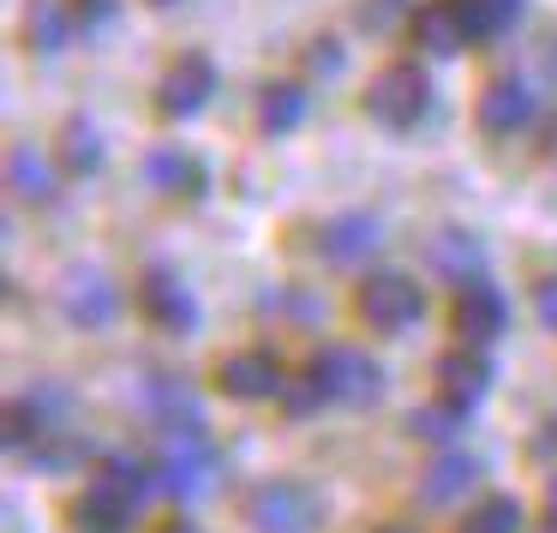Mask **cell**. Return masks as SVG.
Here are the masks:
<instances>
[{"mask_svg":"<svg viewBox=\"0 0 557 533\" xmlns=\"http://www.w3.org/2000/svg\"><path fill=\"white\" fill-rule=\"evenodd\" d=\"M216 444L205 437V420L193 425H162V449H157V473L169 497H205L216 485Z\"/></svg>","mask_w":557,"mask_h":533,"instance_id":"cell-1","label":"cell"},{"mask_svg":"<svg viewBox=\"0 0 557 533\" xmlns=\"http://www.w3.org/2000/svg\"><path fill=\"white\" fill-rule=\"evenodd\" d=\"M425 109H432V85H425V73H420V66H408V61L384 66V73L366 85V114H372L377 126H389V133L420 126Z\"/></svg>","mask_w":557,"mask_h":533,"instance_id":"cell-2","label":"cell"},{"mask_svg":"<svg viewBox=\"0 0 557 533\" xmlns=\"http://www.w3.org/2000/svg\"><path fill=\"white\" fill-rule=\"evenodd\" d=\"M312 377H318V389H324V401H342V408H366V401L384 396V372H377V360L366 348H348V342H336V348L318 354Z\"/></svg>","mask_w":557,"mask_h":533,"instance_id":"cell-3","label":"cell"},{"mask_svg":"<svg viewBox=\"0 0 557 533\" xmlns=\"http://www.w3.org/2000/svg\"><path fill=\"white\" fill-rule=\"evenodd\" d=\"M360 318L377 330V336H401V330H413L425 318V294L413 276H401V270H377V276L360 282Z\"/></svg>","mask_w":557,"mask_h":533,"instance_id":"cell-4","label":"cell"},{"mask_svg":"<svg viewBox=\"0 0 557 533\" xmlns=\"http://www.w3.org/2000/svg\"><path fill=\"white\" fill-rule=\"evenodd\" d=\"M318 516H324V504H318V492H306L300 480H264L246 497V521H252L258 533H312Z\"/></svg>","mask_w":557,"mask_h":533,"instance_id":"cell-5","label":"cell"},{"mask_svg":"<svg viewBox=\"0 0 557 533\" xmlns=\"http://www.w3.org/2000/svg\"><path fill=\"white\" fill-rule=\"evenodd\" d=\"M138 312L169 336H193L198 330V300L186 294V282L174 270H145L138 276Z\"/></svg>","mask_w":557,"mask_h":533,"instance_id":"cell-6","label":"cell"},{"mask_svg":"<svg viewBox=\"0 0 557 533\" xmlns=\"http://www.w3.org/2000/svg\"><path fill=\"white\" fill-rule=\"evenodd\" d=\"M210 90H216V66H210L205 54H181V61L162 73V85H157L162 121H193V114L210 102Z\"/></svg>","mask_w":557,"mask_h":533,"instance_id":"cell-7","label":"cell"},{"mask_svg":"<svg viewBox=\"0 0 557 533\" xmlns=\"http://www.w3.org/2000/svg\"><path fill=\"white\" fill-rule=\"evenodd\" d=\"M282 365H276V354L270 348H246V354H228V360L216 365V389L228 401H270V396H282Z\"/></svg>","mask_w":557,"mask_h":533,"instance_id":"cell-8","label":"cell"},{"mask_svg":"<svg viewBox=\"0 0 557 533\" xmlns=\"http://www.w3.org/2000/svg\"><path fill=\"white\" fill-rule=\"evenodd\" d=\"M133 516H138V504L114 480H102V473H90V485L73 497V509H66L73 533H126Z\"/></svg>","mask_w":557,"mask_h":533,"instance_id":"cell-9","label":"cell"},{"mask_svg":"<svg viewBox=\"0 0 557 533\" xmlns=\"http://www.w3.org/2000/svg\"><path fill=\"white\" fill-rule=\"evenodd\" d=\"M504 330H509V300L504 294H497L485 276L461 282V294H456V336L473 342V348H485V342H497Z\"/></svg>","mask_w":557,"mask_h":533,"instance_id":"cell-10","label":"cell"},{"mask_svg":"<svg viewBox=\"0 0 557 533\" xmlns=\"http://www.w3.org/2000/svg\"><path fill=\"white\" fill-rule=\"evenodd\" d=\"M61 306L78 330H109L121 318V294H114V282L102 270H73L61 288Z\"/></svg>","mask_w":557,"mask_h":533,"instance_id":"cell-11","label":"cell"},{"mask_svg":"<svg viewBox=\"0 0 557 533\" xmlns=\"http://www.w3.org/2000/svg\"><path fill=\"white\" fill-rule=\"evenodd\" d=\"M377 246H384V228H377V216H366V210H342V216H330L324 228H318V252H324L330 264H360Z\"/></svg>","mask_w":557,"mask_h":533,"instance_id":"cell-12","label":"cell"},{"mask_svg":"<svg viewBox=\"0 0 557 533\" xmlns=\"http://www.w3.org/2000/svg\"><path fill=\"white\" fill-rule=\"evenodd\" d=\"M437 384H444V396L456 401V408H480L485 389H492V360H485L473 342H461V348H449L444 360H437Z\"/></svg>","mask_w":557,"mask_h":533,"instance_id":"cell-13","label":"cell"},{"mask_svg":"<svg viewBox=\"0 0 557 533\" xmlns=\"http://www.w3.org/2000/svg\"><path fill=\"white\" fill-rule=\"evenodd\" d=\"M533 109H540V97H533L521 78H497V85H485V97H480V109H473V121H480L492 138H509V133H521V126L533 121Z\"/></svg>","mask_w":557,"mask_h":533,"instance_id":"cell-14","label":"cell"},{"mask_svg":"<svg viewBox=\"0 0 557 533\" xmlns=\"http://www.w3.org/2000/svg\"><path fill=\"white\" fill-rule=\"evenodd\" d=\"M413 42L425 54H461L468 37V18H461V0H432L425 13H413Z\"/></svg>","mask_w":557,"mask_h":533,"instance_id":"cell-15","label":"cell"},{"mask_svg":"<svg viewBox=\"0 0 557 533\" xmlns=\"http://www.w3.org/2000/svg\"><path fill=\"white\" fill-rule=\"evenodd\" d=\"M145 181L169 198H205V162L186 150H150L145 157Z\"/></svg>","mask_w":557,"mask_h":533,"instance_id":"cell-16","label":"cell"},{"mask_svg":"<svg viewBox=\"0 0 557 533\" xmlns=\"http://www.w3.org/2000/svg\"><path fill=\"white\" fill-rule=\"evenodd\" d=\"M425 264H432L437 276H449V282H473L480 264H485V246L473 240L468 228H444L432 246H425Z\"/></svg>","mask_w":557,"mask_h":533,"instance_id":"cell-17","label":"cell"},{"mask_svg":"<svg viewBox=\"0 0 557 533\" xmlns=\"http://www.w3.org/2000/svg\"><path fill=\"white\" fill-rule=\"evenodd\" d=\"M473 480H480V461L473 456H437L432 468H425V480H420V497L425 504H449V497H461V492H473Z\"/></svg>","mask_w":557,"mask_h":533,"instance_id":"cell-18","label":"cell"},{"mask_svg":"<svg viewBox=\"0 0 557 533\" xmlns=\"http://www.w3.org/2000/svg\"><path fill=\"white\" fill-rule=\"evenodd\" d=\"M145 408L157 413V425H193L198 420L193 389H186V377H174V372H157L145 384Z\"/></svg>","mask_w":557,"mask_h":533,"instance_id":"cell-19","label":"cell"},{"mask_svg":"<svg viewBox=\"0 0 557 533\" xmlns=\"http://www.w3.org/2000/svg\"><path fill=\"white\" fill-rule=\"evenodd\" d=\"M7 186H13L25 204H49V198H54V169L42 162V150L18 145L13 157H7Z\"/></svg>","mask_w":557,"mask_h":533,"instance_id":"cell-20","label":"cell"},{"mask_svg":"<svg viewBox=\"0 0 557 533\" xmlns=\"http://www.w3.org/2000/svg\"><path fill=\"white\" fill-rule=\"evenodd\" d=\"M300 121H306V90L300 85H270L264 102H258V126H264V138L294 133Z\"/></svg>","mask_w":557,"mask_h":533,"instance_id":"cell-21","label":"cell"},{"mask_svg":"<svg viewBox=\"0 0 557 533\" xmlns=\"http://www.w3.org/2000/svg\"><path fill=\"white\" fill-rule=\"evenodd\" d=\"M73 37V13L61 0H30V49L37 54H61Z\"/></svg>","mask_w":557,"mask_h":533,"instance_id":"cell-22","label":"cell"},{"mask_svg":"<svg viewBox=\"0 0 557 533\" xmlns=\"http://www.w3.org/2000/svg\"><path fill=\"white\" fill-rule=\"evenodd\" d=\"M61 162H66V174H97L102 169V133H97V126H90V121H66Z\"/></svg>","mask_w":557,"mask_h":533,"instance_id":"cell-23","label":"cell"},{"mask_svg":"<svg viewBox=\"0 0 557 533\" xmlns=\"http://www.w3.org/2000/svg\"><path fill=\"white\" fill-rule=\"evenodd\" d=\"M461 420H468V408H456V401H432V408H413L408 413V432L413 437H432V444H449V437L461 432Z\"/></svg>","mask_w":557,"mask_h":533,"instance_id":"cell-24","label":"cell"},{"mask_svg":"<svg viewBox=\"0 0 557 533\" xmlns=\"http://www.w3.org/2000/svg\"><path fill=\"white\" fill-rule=\"evenodd\" d=\"M461 533H521V504L516 497H485V504L468 509V521H461Z\"/></svg>","mask_w":557,"mask_h":533,"instance_id":"cell-25","label":"cell"},{"mask_svg":"<svg viewBox=\"0 0 557 533\" xmlns=\"http://www.w3.org/2000/svg\"><path fill=\"white\" fill-rule=\"evenodd\" d=\"M521 13V0H461V18H468V37H497L509 30Z\"/></svg>","mask_w":557,"mask_h":533,"instance_id":"cell-26","label":"cell"},{"mask_svg":"<svg viewBox=\"0 0 557 533\" xmlns=\"http://www.w3.org/2000/svg\"><path fill=\"white\" fill-rule=\"evenodd\" d=\"M85 456H90V449L78 444V437H61V425H54L49 437H37V444H30V461H37V468H49V473H61V468H78Z\"/></svg>","mask_w":557,"mask_h":533,"instance_id":"cell-27","label":"cell"},{"mask_svg":"<svg viewBox=\"0 0 557 533\" xmlns=\"http://www.w3.org/2000/svg\"><path fill=\"white\" fill-rule=\"evenodd\" d=\"M318 401H324V389H318V377H312V372H306V377H288V384H282V408H288L294 420H306V413H312Z\"/></svg>","mask_w":557,"mask_h":533,"instance_id":"cell-28","label":"cell"},{"mask_svg":"<svg viewBox=\"0 0 557 533\" xmlns=\"http://www.w3.org/2000/svg\"><path fill=\"white\" fill-rule=\"evenodd\" d=\"M306 61H312V73H330V78H336V73H342V61H348V54H342L336 42H318V49L306 54Z\"/></svg>","mask_w":557,"mask_h":533,"instance_id":"cell-29","label":"cell"},{"mask_svg":"<svg viewBox=\"0 0 557 533\" xmlns=\"http://www.w3.org/2000/svg\"><path fill=\"white\" fill-rule=\"evenodd\" d=\"M396 13H401V0H366V7H360V18H366V25H377V30L396 25Z\"/></svg>","mask_w":557,"mask_h":533,"instance_id":"cell-30","label":"cell"},{"mask_svg":"<svg viewBox=\"0 0 557 533\" xmlns=\"http://www.w3.org/2000/svg\"><path fill=\"white\" fill-rule=\"evenodd\" d=\"M114 7H121V0H73V13L85 18V25H102V18L114 13Z\"/></svg>","mask_w":557,"mask_h":533,"instance_id":"cell-31","label":"cell"},{"mask_svg":"<svg viewBox=\"0 0 557 533\" xmlns=\"http://www.w3.org/2000/svg\"><path fill=\"white\" fill-rule=\"evenodd\" d=\"M540 318L557 330V276H545V282H540Z\"/></svg>","mask_w":557,"mask_h":533,"instance_id":"cell-32","label":"cell"},{"mask_svg":"<svg viewBox=\"0 0 557 533\" xmlns=\"http://www.w3.org/2000/svg\"><path fill=\"white\" fill-rule=\"evenodd\" d=\"M545 516L557 521V473H552V480H545Z\"/></svg>","mask_w":557,"mask_h":533,"instance_id":"cell-33","label":"cell"},{"mask_svg":"<svg viewBox=\"0 0 557 533\" xmlns=\"http://www.w3.org/2000/svg\"><path fill=\"white\" fill-rule=\"evenodd\" d=\"M157 533H205L198 521H169V528H157Z\"/></svg>","mask_w":557,"mask_h":533,"instance_id":"cell-34","label":"cell"},{"mask_svg":"<svg viewBox=\"0 0 557 533\" xmlns=\"http://www.w3.org/2000/svg\"><path fill=\"white\" fill-rule=\"evenodd\" d=\"M545 157H552V162H557V126H552V138H545Z\"/></svg>","mask_w":557,"mask_h":533,"instance_id":"cell-35","label":"cell"},{"mask_svg":"<svg viewBox=\"0 0 557 533\" xmlns=\"http://www.w3.org/2000/svg\"><path fill=\"white\" fill-rule=\"evenodd\" d=\"M157 7H174V0H157Z\"/></svg>","mask_w":557,"mask_h":533,"instance_id":"cell-36","label":"cell"}]
</instances>
